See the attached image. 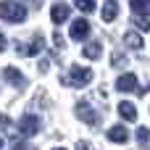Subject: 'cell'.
<instances>
[{"mask_svg":"<svg viewBox=\"0 0 150 150\" xmlns=\"http://www.w3.org/2000/svg\"><path fill=\"white\" fill-rule=\"evenodd\" d=\"M0 18H5L11 24H21L26 18V8L13 0H0Z\"/></svg>","mask_w":150,"mask_h":150,"instance_id":"6da1fadb","label":"cell"},{"mask_svg":"<svg viewBox=\"0 0 150 150\" xmlns=\"http://www.w3.org/2000/svg\"><path fill=\"white\" fill-rule=\"evenodd\" d=\"M132 24L140 29V32H150V21L145 16H140V13H134V18H132Z\"/></svg>","mask_w":150,"mask_h":150,"instance_id":"2e32d148","label":"cell"},{"mask_svg":"<svg viewBox=\"0 0 150 150\" xmlns=\"http://www.w3.org/2000/svg\"><path fill=\"white\" fill-rule=\"evenodd\" d=\"M129 5H132V11L140 13V16H148L150 13V0H129Z\"/></svg>","mask_w":150,"mask_h":150,"instance_id":"5bb4252c","label":"cell"},{"mask_svg":"<svg viewBox=\"0 0 150 150\" xmlns=\"http://www.w3.org/2000/svg\"><path fill=\"white\" fill-rule=\"evenodd\" d=\"M116 90H119V92H137V95H145V90H140L134 74H121V76L116 79Z\"/></svg>","mask_w":150,"mask_h":150,"instance_id":"3957f363","label":"cell"},{"mask_svg":"<svg viewBox=\"0 0 150 150\" xmlns=\"http://www.w3.org/2000/svg\"><path fill=\"white\" fill-rule=\"evenodd\" d=\"M5 79H8L11 84H16V87H24V84H26V79L21 76V71H18V69H13V66H11V69H5Z\"/></svg>","mask_w":150,"mask_h":150,"instance_id":"8fae6325","label":"cell"},{"mask_svg":"<svg viewBox=\"0 0 150 150\" xmlns=\"http://www.w3.org/2000/svg\"><path fill=\"white\" fill-rule=\"evenodd\" d=\"M26 3H29L32 8H40V3H42V0H26Z\"/></svg>","mask_w":150,"mask_h":150,"instance_id":"44dd1931","label":"cell"},{"mask_svg":"<svg viewBox=\"0 0 150 150\" xmlns=\"http://www.w3.org/2000/svg\"><path fill=\"white\" fill-rule=\"evenodd\" d=\"M108 140H111V142H127V140H129V132H127L124 127H111V129H108Z\"/></svg>","mask_w":150,"mask_h":150,"instance_id":"30bf717a","label":"cell"},{"mask_svg":"<svg viewBox=\"0 0 150 150\" xmlns=\"http://www.w3.org/2000/svg\"><path fill=\"white\" fill-rule=\"evenodd\" d=\"M76 8L84 11V13H92L95 11V0H76Z\"/></svg>","mask_w":150,"mask_h":150,"instance_id":"e0dca14e","label":"cell"},{"mask_svg":"<svg viewBox=\"0 0 150 150\" xmlns=\"http://www.w3.org/2000/svg\"><path fill=\"white\" fill-rule=\"evenodd\" d=\"M18 129H21V134H26V137L37 134V132H40V119H37V116H32V113H26V116L21 119Z\"/></svg>","mask_w":150,"mask_h":150,"instance_id":"5b68a950","label":"cell"},{"mask_svg":"<svg viewBox=\"0 0 150 150\" xmlns=\"http://www.w3.org/2000/svg\"><path fill=\"white\" fill-rule=\"evenodd\" d=\"M69 34H71V40H87L90 37V21H84V18H76V21H71V29H69Z\"/></svg>","mask_w":150,"mask_h":150,"instance_id":"277c9868","label":"cell"},{"mask_svg":"<svg viewBox=\"0 0 150 150\" xmlns=\"http://www.w3.org/2000/svg\"><path fill=\"white\" fill-rule=\"evenodd\" d=\"M53 42H55V45H58V47H63V37H61V34H58V32H55V37H53Z\"/></svg>","mask_w":150,"mask_h":150,"instance_id":"d6986e66","label":"cell"},{"mask_svg":"<svg viewBox=\"0 0 150 150\" xmlns=\"http://www.w3.org/2000/svg\"><path fill=\"white\" fill-rule=\"evenodd\" d=\"M0 148H3V140H0Z\"/></svg>","mask_w":150,"mask_h":150,"instance_id":"7402d4cb","label":"cell"},{"mask_svg":"<svg viewBox=\"0 0 150 150\" xmlns=\"http://www.w3.org/2000/svg\"><path fill=\"white\" fill-rule=\"evenodd\" d=\"M76 116H79L82 121H87V124H98V113H95L87 103H79V105H76Z\"/></svg>","mask_w":150,"mask_h":150,"instance_id":"52a82bcc","label":"cell"},{"mask_svg":"<svg viewBox=\"0 0 150 150\" xmlns=\"http://www.w3.org/2000/svg\"><path fill=\"white\" fill-rule=\"evenodd\" d=\"M5 47H8V40H5V37H3V34H0V53H3V50H5Z\"/></svg>","mask_w":150,"mask_h":150,"instance_id":"ffe728a7","label":"cell"},{"mask_svg":"<svg viewBox=\"0 0 150 150\" xmlns=\"http://www.w3.org/2000/svg\"><path fill=\"white\" fill-rule=\"evenodd\" d=\"M119 113H121V119H127V121H137V108H134L132 103H119Z\"/></svg>","mask_w":150,"mask_h":150,"instance_id":"7c38bea8","label":"cell"},{"mask_svg":"<svg viewBox=\"0 0 150 150\" xmlns=\"http://www.w3.org/2000/svg\"><path fill=\"white\" fill-rule=\"evenodd\" d=\"M92 82V69H84V66H71L69 74L63 76V84L69 87H84Z\"/></svg>","mask_w":150,"mask_h":150,"instance_id":"7a4b0ae2","label":"cell"},{"mask_svg":"<svg viewBox=\"0 0 150 150\" xmlns=\"http://www.w3.org/2000/svg\"><path fill=\"white\" fill-rule=\"evenodd\" d=\"M84 58H90V61H95V58H100V53H103V47H100V42H90L84 50Z\"/></svg>","mask_w":150,"mask_h":150,"instance_id":"9a60e30c","label":"cell"},{"mask_svg":"<svg viewBox=\"0 0 150 150\" xmlns=\"http://www.w3.org/2000/svg\"><path fill=\"white\" fill-rule=\"evenodd\" d=\"M69 13H71V8H69V5H63V3H58V5H53L50 18H53V24H63V21L69 18Z\"/></svg>","mask_w":150,"mask_h":150,"instance_id":"8992f818","label":"cell"},{"mask_svg":"<svg viewBox=\"0 0 150 150\" xmlns=\"http://www.w3.org/2000/svg\"><path fill=\"white\" fill-rule=\"evenodd\" d=\"M40 50H42V37H40V34H37L29 45H21V55H37Z\"/></svg>","mask_w":150,"mask_h":150,"instance_id":"9c48e42d","label":"cell"},{"mask_svg":"<svg viewBox=\"0 0 150 150\" xmlns=\"http://www.w3.org/2000/svg\"><path fill=\"white\" fill-rule=\"evenodd\" d=\"M124 45H129L132 50H140V47H142V37H140L137 32H127V34H124Z\"/></svg>","mask_w":150,"mask_h":150,"instance_id":"4fadbf2b","label":"cell"},{"mask_svg":"<svg viewBox=\"0 0 150 150\" xmlns=\"http://www.w3.org/2000/svg\"><path fill=\"white\" fill-rule=\"evenodd\" d=\"M148 140H150V129L140 127V129H137V142H140V145H148Z\"/></svg>","mask_w":150,"mask_h":150,"instance_id":"ac0fdd59","label":"cell"},{"mask_svg":"<svg viewBox=\"0 0 150 150\" xmlns=\"http://www.w3.org/2000/svg\"><path fill=\"white\" fill-rule=\"evenodd\" d=\"M119 16V3L116 0H105L103 3V21H113Z\"/></svg>","mask_w":150,"mask_h":150,"instance_id":"ba28073f","label":"cell"}]
</instances>
